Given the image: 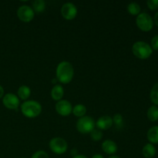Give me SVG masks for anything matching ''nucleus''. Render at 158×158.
Masks as SVG:
<instances>
[{
    "instance_id": "nucleus-1",
    "label": "nucleus",
    "mask_w": 158,
    "mask_h": 158,
    "mask_svg": "<svg viewBox=\"0 0 158 158\" xmlns=\"http://www.w3.org/2000/svg\"><path fill=\"white\" fill-rule=\"evenodd\" d=\"M56 78L63 84H68L72 81L74 76V69L73 65L67 61H63L56 67Z\"/></svg>"
},
{
    "instance_id": "nucleus-2",
    "label": "nucleus",
    "mask_w": 158,
    "mask_h": 158,
    "mask_svg": "<svg viewBox=\"0 0 158 158\" xmlns=\"http://www.w3.org/2000/svg\"><path fill=\"white\" fill-rule=\"evenodd\" d=\"M21 112L28 118H35L42 112V106L35 100H27L21 104Z\"/></svg>"
},
{
    "instance_id": "nucleus-3",
    "label": "nucleus",
    "mask_w": 158,
    "mask_h": 158,
    "mask_svg": "<svg viewBox=\"0 0 158 158\" xmlns=\"http://www.w3.org/2000/svg\"><path fill=\"white\" fill-rule=\"evenodd\" d=\"M133 54L140 60H146L151 56L153 49L148 43L143 41L136 42L132 46Z\"/></svg>"
},
{
    "instance_id": "nucleus-4",
    "label": "nucleus",
    "mask_w": 158,
    "mask_h": 158,
    "mask_svg": "<svg viewBox=\"0 0 158 158\" xmlns=\"http://www.w3.org/2000/svg\"><path fill=\"white\" fill-rule=\"evenodd\" d=\"M96 123L94 119L89 116H84L79 118L77 122V129L81 134H90L95 128Z\"/></svg>"
},
{
    "instance_id": "nucleus-5",
    "label": "nucleus",
    "mask_w": 158,
    "mask_h": 158,
    "mask_svg": "<svg viewBox=\"0 0 158 158\" xmlns=\"http://www.w3.org/2000/svg\"><path fill=\"white\" fill-rule=\"evenodd\" d=\"M136 24L140 30L143 32H149L153 29L154 20L149 14L142 12L137 15L136 19Z\"/></svg>"
},
{
    "instance_id": "nucleus-6",
    "label": "nucleus",
    "mask_w": 158,
    "mask_h": 158,
    "mask_svg": "<svg viewBox=\"0 0 158 158\" xmlns=\"http://www.w3.org/2000/svg\"><path fill=\"white\" fill-rule=\"evenodd\" d=\"M49 148L56 154H63L68 149V143L61 137H54L49 141Z\"/></svg>"
},
{
    "instance_id": "nucleus-7",
    "label": "nucleus",
    "mask_w": 158,
    "mask_h": 158,
    "mask_svg": "<svg viewBox=\"0 0 158 158\" xmlns=\"http://www.w3.org/2000/svg\"><path fill=\"white\" fill-rule=\"evenodd\" d=\"M35 15L33 9L29 6H22L17 10V16L24 23H29L32 21Z\"/></svg>"
},
{
    "instance_id": "nucleus-8",
    "label": "nucleus",
    "mask_w": 158,
    "mask_h": 158,
    "mask_svg": "<svg viewBox=\"0 0 158 158\" xmlns=\"http://www.w3.org/2000/svg\"><path fill=\"white\" fill-rule=\"evenodd\" d=\"M61 14L66 20H73L77 15V8L73 3L66 2L61 8Z\"/></svg>"
},
{
    "instance_id": "nucleus-9",
    "label": "nucleus",
    "mask_w": 158,
    "mask_h": 158,
    "mask_svg": "<svg viewBox=\"0 0 158 158\" xmlns=\"http://www.w3.org/2000/svg\"><path fill=\"white\" fill-rule=\"evenodd\" d=\"M3 105L9 110H17L19 106V98L14 94H6L2 98Z\"/></svg>"
},
{
    "instance_id": "nucleus-10",
    "label": "nucleus",
    "mask_w": 158,
    "mask_h": 158,
    "mask_svg": "<svg viewBox=\"0 0 158 158\" xmlns=\"http://www.w3.org/2000/svg\"><path fill=\"white\" fill-rule=\"evenodd\" d=\"M55 107L56 112L63 117L69 116L73 110V106L70 102L66 100H61L57 102Z\"/></svg>"
},
{
    "instance_id": "nucleus-11",
    "label": "nucleus",
    "mask_w": 158,
    "mask_h": 158,
    "mask_svg": "<svg viewBox=\"0 0 158 158\" xmlns=\"http://www.w3.org/2000/svg\"><path fill=\"white\" fill-rule=\"evenodd\" d=\"M96 126L100 131H106L113 126V119L108 115L102 116L97 120Z\"/></svg>"
},
{
    "instance_id": "nucleus-12",
    "label": "nucleus",
    "mask_w": 158,
    "mask_h": 158,
    "mask_svg": "<svg viewBox=\"0 0 158 158\" xmlns=\"http://www.w3.org/2000/svg\"><path fill=\"white\" fill-rule=\"evenodd\" d=\"M102 150L106 154H114L117 151V145L114 140H106L102 143Z\"/></svg>"
},
{
    "instance_id": "nucleus-13",
    "label": "nucleus",
    "mask_w": 158,
    "mask_h": 158,
    "mask_svg": "<svg viewBox=\"0 0 158 158\" xmlns=\"http://www.w3.org/2000/svg\"><path fill=\"white\" fill-rule=\"evenodd\" d=\"M64 95V89L61 85H55L51 90V97L52 100L60 101Z\"/></svg>"
},
{
    "instance_id": "nucleus-14",
    "label": "nucleus",
    "mask_w": 158,
    "mask_h": 158,
    "mask_svg": "<svg viewBox=\"0 0 158 158\" xmlns=\"http://www.w3.org/2000/svg\"><path fill=\"white\" fill-rule=\"evenodd\" d=\"M142 154L146 158H152L156 154V148L152 143H147L142 149Z\"/></svg>"
},
{
    "instance_id": "nucleus-15",
    "label": "nucleus",
    "mask_w": 158,
    "mask_h": 158,
    "mask_svg": "<svg viewBox=\"0 0 158 158\" xmlns=\"http://www.w3.org/2000/svg\"><path fill=\"white\" fill-rule=\"evenodd\" d=\"M148 140L151 143H158V126H154L149 129L147 134Z\"/></svg>"
},
{
    "instance_id": "nucleus-16",
    "label": "nucleus",
    "mask_w": 158,
    "mask_h": 158,
    "mask_svg": "<svg viewBox=\"0 0 158 158\" xmlns=\"http://www.w3.org/2000/svg\"><path fill=\"white\" fill-rule=\"evenodd\" d=\"M18 97L23 100H26L29 98L31 95V89L29 86L26 85H23L18 89Z\"/></svg>"
},
{
    "instance_id": "nucleus-17",
    "label": "nucleus",
    "mask_w": 158,
    "mask_h": 158,
    "mask_svg": "<svg viewBox=\"0 0 158 158\" xmlns=\"http://www.w3.org/2000/svg\"><path fill=\"white\" fill-rule=\"evenodd\" d=\"M72 113L77 117H84L86 113V107L83 104H77L73 108Z\"/></svg>"
},
{
    "instance_id": "nucleus-18",
    "label": "nucleus",
    "mask_w": 158,
    "mask_h": 158,
    "mask_svg": "<svg viewBox=\"0 0 158 158\" xmlns=\"http://www.w3.org/2000/svg\"><path fill=\"white\" fill-rule=\"evenodd\" d=\"M148 118L151 121H157L158 120V107L155 105L150 106V108L148 110Z\"/></svg>"
},
{
    "instance_id": "nucleus-19",
    "label": "nucleus",
    "mask_w": 158,
    "mask_h": 158,
    "mask_svg": "<svg viewBox=\"0 0 158 158\" xmlns=\"http://www.w3.org/2000/svg\"><path fill=\"white\" fill-rule=\"evenodd\" d=\"M46 8V2L43 0H35L32 2V8L34 12L36 13H40L45 10Z\"/></svg>"
},
{
    "instance_id": "nucleus-20",
    "label": "nucleus",
    "mask_w": 158,
    "mask_h": 158,
    "mask_svg": "<svg viewBox=\"0 0 158 158\" xmlns=\"http://www.w3.org/2000/svg\"><path fill=\"white\" fill-rule=\"evenodd\" d=\"M127 11L131 15H138L140 13V6L137 2H131L127 6Z\"/></svg>"
},
{
    "instance_id": "nucleus-21",
    "label": "nucleus",
    "mask_w": 158,
    "mask_h": 158,
    "mask_svg": "<svg viewBox=\"0 0 158 158\" xmlns=\"http://www.w3.org/2000/svg\"><path fill=\"white\" fill-rule=\"evenodd\" d=\"M113 119V125L115 126L117 129H120L123 126V117L121 114H117L114 116Z\"/></svg>"
},
{
    "instance_id": "nucleus-22",
    "label": "nucleus",
    "mask_w": 158,
    "mask_h": 158,
    "mask_svg": "<svg viewBox=\"0 0 158 158\" xmlns=\"http://www.w3.org/2000/svg\"><path fill=\"white\" fill-rule=\"evenodd\" d=\"M151 100L155 106H158V83L154 85L151 91Z\"/></svg>"
},
{
    "instance_id": "nucleus-23",
    "label": "nucleus",
    "mask_w": 158,
    "mask_h": 158,
    "mask_svg": "<svg viewBox=\"0 0 158 158\" xmlns=\"http://www.w3.org/2000/svg\"><path fill=\"white\" fill-rule=\"evenodd\" d=\"M103 137V133L100 130L95 129L94 128L92 131L90 132V138L92 139L94 141H100Z\"/></svg>"
},
{
    "instance_id": "nucleus-24",
    "label": "nucleus",
    "mask_w": 158,
    "mask_h": 158,
    "mask_svg": "<svg viewBox=\"0 0 158 158\" xmlns=\"http://www.w3.org/2000/svg\"><path fill=\"white\" fill-rule=\"evenodd\" d=\"M31 158H49L47 153L44 151H38L32 154Z\"/></svg>"
},
{
    "instance_id": "nucleus-25",
    "label": "nucleus",
    "mask_w": 158,
    "mask_h": 158,
    "mask_svg": "<svg viewBox=\"0 0 158 158\" xmlns=\"http://www.w3.org/2000/svg\"><path fill=\"white\" fill-rule=\"evenodd\" d=\"M147 5L151 10H156L158 9V0H148Z\"/></svg>"
},
{
    "instance_id": "nucleus-26",
    "label": "nucleus",
    "mask_w": 158,
    "mask_h": 158,
    "mask_svg": "<svg viewBox=\"0 0 158 158\" xmlns=\"http://www.w3.org/2000/svg\"><path fill=\"white\" fill-rule=\"evenodd\" d=\"M151 48L154 50H158V35H154L151 40Z\"/></svg>"
},
{
    "instance_id": "nucleus-27",
    "label": "nucleus",
    "mask_w": 158,
    "mask_h": 158,
    "mask_svg": "<svg viewBox=\"0 0 158 158\" xmlns=\"http://www.w3.org/2000/svg\"><path fill=\"white\" fill-rule=\"evenodd\" d=\"M71 155L73 156V157H75V156L77 155V150L75 149V148H73V149L71 150Z\"/></svg>"
},
{
    "instance_id": "nucleus-28",
    "label": "nucleus",
    "mask_w": 158,
    "mask_h": 158,
    "mask_svg": "<svg viewBox=\"0 0 158 158\" xmlns=\"http://www.w3.org/2000/svg\"><path fill=\"white\" fill-rule=\"evenodd\" d=\"M3 95H4V89H3L2 86L0 85V98H2V97H3Z\"/></svg>"
},
{
    "instance_id": "nucleus-29",
    "label": "nucleus",
    "mask_w": 158,
    "mask_h": 158,
    "mask_svg": "<svg viewBox=\"0 0 158 158\" xmlns=\"http://www.w3.org/2000/svg\"><path fill=\"white\" fill-rule=\"evenodd\" d=\"M154 23L158 26V12L154 15Z\"/></svg>"
},
{
    "instance_id": "nucleus-30",
    "label": "nucleus",
    "mask_w": 158,
    "mask_h": 158,
    "mask_svg": "<svg viewBox=\"0 0 158 158\" xmlns=\"http://www.w3.org/2000/svg\"><path fill=\"white\" fill-rule=\"evenodd\" d=\"M72 158H88V157H86V156H84V155H81V154H77V156H75V157H73Z\"/></svg>"
},
{
    "instance_id": "nucleus-31",
    "label": "nucleus",
    "mask_w": 158,
    "mask_h": 158,
    "mask_svg": "<svg viewBox=\"0 0 158 158\" xmlns=\"http://www.w3.org/2000/svg\"><path fill=\"white\" fill-rule=\"evenodd\" d=\"M92 158H104V157H103V156H102L101 154H94V155L92 157Z\"/></svg>"
},
{
    "instance_id": "nucleus-32",
    "label": "nucleus",
    "mask_w": 158,
    "mask_h": 158,
    "mask_svg": "<svg viewBox=\"0 0 158 158\" xmlns=\"http://www.w3.org/2000/svg\"><path fill=\"white\" fill-rule=\"evenodd\" d=\"M109 158H120L119 156H117V155H112L111 157H110Z\"/></svg>"
},
{
    "instance_id": "nucleus-33",
    "label": "nucleus",
    "mask_w": 158,
    "mask_h": 158,
    "mask_svg": "<svg viewBox=\"0 0 158 158\" xmlns=\"http://www.w3.org/2000/svg\"><path fill=\"white\" fill-rule=\"evenodd\" d=\"M22 158H26V157H22Z\"/></svg>"
}]
</instances>
